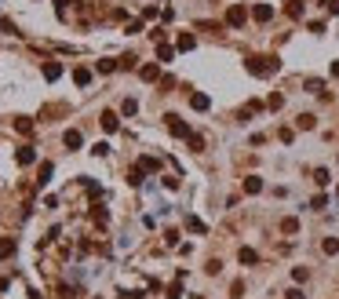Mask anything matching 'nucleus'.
Here are the masks:
<instances>
[{"label": "nucleus", "mask_w": 339, "mask_h": 299, "mask_svg": "<svg viewBox=\"0 0 339 299\" xmlns=\"http://www.w3.org/2000/svg\"><path fill=\"white\" fill-rule=\"evenodd\" d=\"M325 204H328V197H325V194H317V197L310 201V208H314V212H321V208H325Z\"/></svg>", "instance_id": "nucleus-34"}, {"label": "nucleus", "mask_w": 339, "mask_h": 299, "mask_svg": "<svg viewBox=\"0 0 339 299\" xmlns=\"http://www.w3.org/2000/svg\"><path fill=\"white\" fill-rule=\"evenodd\" d=\"M51 175H55V164H51V161H44V164H40V171H37V186H48V179H51Z\"/></svg>", "instance_id": "nucleus-12"}, {"label": "nucleus", "mask_w": 339, "mask_h": 299, "mask_svg": "<svg viewBox=\"0 0 339 299\" xmlns=\"http://www.w3.org/2000/svg\"><path fill=\"white\" fill-rule=\"evenodd\" d=\"M190 106L197 109V113H205V109L212 106V99L205 95V91H190Z\"/></svg>", "instance_id": "nucleus-8"}, {"label": "nucleus", "mask_w": 339, "mask_h": 299, "mask_svg": "<svg viewBox=\"0 0 339 299\" xmlns=\"http://www.w3.org/2000/svg\"><path fill=\"white\" fill-rule=\"evenodd\" d=\"M15 252H19V241H15V237H0V259H11Z\"/></svg>", "instance_id": "nucleus-10"}, {"label": "nucleus", "mask_w": 339, "mask_h": 299, "mask_svg": "<svg viewBox=\"0 0 339 299\" xmlns=\"http://www.w3.org/2000/svg\"><path fill=\"white\" fill-rule=\"evenodd\" d=\"M285 15H288V19H303V0H288Z\"/></svg>", "instance_id": "nucleus-18"}, {"label": "nucleus", "mask_w": 339, "mask_h": 299, "mask_svg": "<svg viewBox=\"0 0 339 299\" xmlns=\"http://www.w3.org/2000/svg\"><path fill=\"white\" fill-rule=\"evenodd\" d=\"M252 19L255 22H270L274 19V4H252Z\"/></svg>", "instance_id": "nucleus-7"}, {"label": "nucleus", "mask_w": 339, "mask_h": 299, "mask_svg": "<svg viewBox=\"0 0 339 299\" xmlns=\"http://www.w3.org/2000/svg\"><path fill=\"white\" fill-rule=\"evenodd\" d=\"M237 259H241V266H255V263H259V252H255V248H241Z\"/></svg>", "instance_id": "nucleus-13"}, {"label": "nucleus", "mask_w": 339, "mask_h": 299, "mask_svg": "<svg viewBox=\"0 0 339 299\" xmlns=\"http://www.w3.org/2000/svg\"><path fill=\"white\" fill-rule=\"evenodd\" d=\"M91 219H95L99 226H106V219H110V215H106V208H102V204H91Z\"/></svg>", "instance_id": "nucleus-26"}, {"label": "nucleus", "mask_w": 339, "mask_h": 299, "mask_svg": "<svg viewBox=\"0 0 339 299\" xmlns=\"http://www.w3.org/2000/svg\"><path fill=\"white\" fill-rule=\"evenodd\" d=\"M117 66H120V70H135V55H124V58L117 62Z\"/></svg>", "instance_id": "nucleus-36"}, {"label": "nucleus", "mask_w": 339, "mask_h": 299, "mask_svg": "<svg viewBox=\"0 0 339 299\" xmlns=\"http://www.w3.org/2000/svg\"><path fill=\"white\" fill-rule=\"evenodd\" d=\"M120 113H124V117H135V113H139V102H135V99H124V102H120Z\"/></svg>", "instance_id": "nucleus-30"}, {"label": "nucleus", "mask_w": 339, "mask_h": 299, "mask_svg": "<svg viewBox=\"0 0 339 299\" xmlns=\"http://www.w3.org/2000/svg\"><path fill=\"white\" fill-rule=\"evenodd\" d=\"M306 91H317V95H325V81L314 77V81H306Z\"/></svg>", "instance_id": "nucleus-31"}, {"label": "nucleus", "mask_w": 339, "mask_h": 299, "mask_svg": "<svg viewBox=\"0 0 339 299\" xmlns=\"http://www.w3.org/2000/svg\"><path fill=\"white\" fill-rule=\"evenodd\" d=\"M314 183H317V186H328V183H332L328 168H314Z\"/></svg>", "instance_id": "nucleus-29"}, {"label": "nucleus", "mask_w": 339, "mask_h": 299, "mask_svg": "<svg viewBox=\"0 0 339 299\" xmlns=\"http://www.w3.org/2000/svg\"><path fill=\"white\" fill-rule=\"evenodd\" d=\"M113 70H117L113 58H102V62H99V73H113Z\"/></svg>", "instance_id": "nucleus-33"}, {"label": "nucleus", "mask_w": 339, "mask_h": 299, "mask_svg": "<svg viewBox=\"0 0 339 299\" xmlns=\"http://www.w3.org/2000/svg\"><path fill=\"white\" fill-rule=\"evenodd\" d=\"M266 106H270V109H281V106H285V95H281V91H274V95L266 99Z\"/></svg>", "instance_id": "nucleus-32"}, {"label": "nucleus", "mask_w": 339, "mask_h": 299, "mask_svg": "<svg viewBox=\"0 0 339 299\" xmlns=\"http://www.w3.org/2000/svg\"><path fill=\"white\" fill-rule=\"evenodd\" d=\"M285 299H306V292H303V288H288Z\"/></svg>", "instance_id": "nucleus-37"}, {"label": "nucleus", "mask_w": 339, "mask_h": 299, "mask_svg": "<svg viewBox=\"0 0 339 299\" xmlns=\"http://www.w3.org/2000/svg\"><path fill=\"white\" fill-rule=\"evenodd\" d=\"M62 77V66L58 62H44V81H58Z\"/></svg>", "instance_id": "nucleus-15"}, {"label": "nucleus", "mask_w": 339, "mask_h": 299, "mask_svg": "<svg viewBox=\"0 0 339 299\" xmlns=\"http://www.w3.org/2000/svg\"><path fill=\"white\" fill-rule=\"evenodd\" d=\"M139 77H143L146 84H153V81H161V62H146V66L139 70Z\"/></svg>", "instance_id": "nucleus-6"}, {"label": "nucleus", "mask_w": 339, "mask_h": 299, "mask_svg": "<svg viewBox=\"0 0 339 299\" xmlns=\"http://www.w3.org/2000/svg\"><path fill=\"white\" fill-rule=\"evenodd\" d=\"M139 168L143 171H161V161L157 157H139Z\"/></svg>", "instance_id": "nucleus-21"}, {"label": "nucleus", "mask_w": 339, "mask_h": 299, "mask_svg": "<svg viewBox=\"0 0 339 299\" xmlns=\"http://www.w3.org/2000/svg\"><path fill=\"white\" fill-rule=\"evenodd\" d=\"M73 84H77V88H88V84H91V70H88V66H77V70H73Z\"/></svg>", "instance_id": "nucleus-11"}, {"label": "nucleus", "mask_w": 339, "mask_h": 299, "mask_svg": "<svg viewBox=\"0 0 339 299\" xmlns=\"http://www.w3.org/2000/svg\"><path fill=\"white\" fill-rule=\"evenodd\" d=\"M281 230H285V233H296V230H299V219H296V215H285V219H281Z\"/></svg>", "instance_id": "nucleus-28"}, {"label": "nucleus", "mask_w": 339, "mask_h": 299, "mask_svg": "<svg viewBox=\"0 0 339 299\" xmlns=\"http://www.w3.org/2000/svg\"><path fill=\"white\" fill-rule=\"evenodd\" d=\"M62 143H66V150H81V146H84V135L77 132V128H70V132L62 135Z\"/></svg>", "instance_id": "nucleus-9"}, {"label": "nucleus", "mask_w": 339, "mask_h": 299, "mask_svg": "<svg viewBox=\"0 0 339 299\" xmlns=\"http://www.w3.org/2000/svg\"><path fill=\"white\" fill-rule=\"evenodd\" d=\"M15 161H19L22 168H29V164H33V161H37V150H33V146H29V143H26V146H19V150H15Z\"/></svg>", "instance_id": "nucleus-5"}, {"label": "nucleus", "mask_w": 339, "mask_h": 299, "mask_svg": "<svg viewBox=\"0 0 339 299\" xmlns=\"http://www.w3.org/2000/svg\"><path fill=\"white\" fill-rule=\"evenodd\" d=\"M143 179H146V171H143V168L135 164V168L128 171V183H131V186H143Z\"/></svg>", "instance_id": "nucleus-27"}, {"label": "nucleus", "mask_w": 339, "mask_h": 299, "mask_svg": "<svg viewBox=\"0 0 339 299\" xmlns=\"http://www.w3.org/2000/svg\"><path fill=\"white\" fill-rule=\"evenodd\" d=\"M186 230H190V233H208V226H205L197 215H186Z\"/></svg>", "instance_id": "nucleus-20"}, {"label": "nucleus", "mask_w": 339, "mask_h": 299, "mask_svg": "<svg viewBox=\"0 0 339 299\" xmlns=\"http://www.w3.org/2000/svg\"><path fill=\"white\" fill-rule=\"evenodd\" d=\"M91 153H95V157H106V153H110V143H95V146H91Z\"/></svg>", "instance_id": "nucleus-35"}, {"label": "nucleus", "mask_w": 339, "mask_h": 299, "mask_svg": "<svg viewBox=\"0 0 339 299\" xmlns=\"http://www.w3.org/2000/svg\"><path fill=\"white\" fill-rule=\"evenodd\" d=\"M164 124H168V132H172L175 139H186L190 128H186V121H182L179 113H164Z\"/></svg>", "instance_id": "nucleus-3"}, {"label": "nucleus", "mask_w": 339, "mask_h": 299, "mask_svg": "<svg viewBox=\"0 0 339 299\" xmlns=\"http://www.w3.org/2000/svg\"><path fill=\"white\" fill-rule=\"evenodd\" d=\"M314 124H317V117H314V113H299V117H296V128H303V132H310Z\"/></svg>", "instance_id": "nucleus-19"}, {"label": "nucleus", "mask_w": 339, "mask_h": 299, "mask_svg": "<svg viewBox=\"0 0 339 299\" xmlns=\"http://www.w3.org/2000/svg\"><path fill=\"white\" fill-rule=\"evenodd\" d=\"M296 139V128H281V143H292Z\"/></svg>", "instance_id": "nucleus-39"}, {"label": "nucleus", "mask_w": 339, "mask_h": 299, "mask_svg": "<svg viewBox=\"0 0 339 299\" xmlns=\"http://www.w3.org/2000/svg\"><path fill=\"white\" fill-rule=\"evenodd\" d=\"M321 252H325V256H335V252H339V237H325V241H321Z\"/></svg>", "instance_id": "nucleus-24"}, {"label": "nucleus", "mask_w": 339, "mask_h": 299, "mask_svg": "<svg viewBox=\"0 0 339 299\" xmlns=\"http://www.w3.org/2000/svg\"><path fill=\"white\" fill-rule=\"evenodd\" d=\"M205 270H208V274H219V270H223V263H219V259H208Z\"/></svg>", "instance_id": "nucleus-38"}, {"label": "nucleus", "mask_w": 339, "mask_h": 299, "mask_svg": "<svg viewBox=\"0 0 339 299\" xmlns=\"http://www.w3.org/2000/svg\"><path fill=\"white\" fill-rule=\"evenodd\" d=\"M175 51H193V37H190V33H179V40H175Z\"/></svg>", "instance_id": "nucleus-22"}, {"label": "nucleus", "mask_w": 339, "mask_h": 299, "mask_svg": "<svg viewBox=\"0 0 339 299\" xmlns=\"http://www.w3.org/2000/svg\"><path fill=\"white\" fill-rule=\"evenodd\" d=\"M328 11H332V15H339V0H328Z\"/></svg>", "instance_id": "nucleus-40"}, {"label": "nucleus", "mask_w": 339, "mask_h": 299, "mask_svg": "<svg viewBox=\"0 0 339 299\" xmlns=\"http://www.w3.org/2000/svg\"><path fill=\"white\" fill-rule=\"evenodd\" d=\"M332 77H335V81H339V58L332 62Z\"/></svg>", "instance_id": "nucleus-41"}, {"label": "nucleus", "mask_w": 339, "mask_h": 299, "mask_svg": "<svg viewBox=\"0 0 339 299\" xmlns=\"http://www.w3.org/2000/svg\"><path fill=\"white\" fill-rule=\"evenodd\" d=\"M248 15H252V8H244V4L226 8V26H230V29H241L244 22H248Z\"/></svg>", "instance_id": "nucleus-2"}, {"label": "nucleus", "mask_w": 339, "mask_h": 299, "mask_svg": "<svg viewBox=\"0 0 339 299\" xmlns=\"http://www.w3.org/2000/svg\"><path fill=\"white\" fill-rule=\"evenodd\" d=\"M292 281H296V285H306V281H310V270H306V266H296V270H292Z\"/></svg>", "instance_id": "nucleus-25"}, {"label": "nucleus", "mask_w": 339, "mask_h": 299, "mask_svg": "<svg viewBox=\"0 0 339 299\" xmlns=\"http://www.w3.org/2000/svg\"><path fill=\"white\" fill-rule=\"evenodd\" d=\"M99 124H102V132H110V135H113V132L120 128V117L113 113V109H102V113H99Z\"/></svg>", "instance_id": "nucleus-4"}, {"label": "nucleus", "mask_w": 339, "mask_h": 299, "mask_svg": "<svg viewBox=\"0 0 339 299\" xmlns=\"http://www.w3.org/2000/svg\"><path fill=\"white\" fill-rule=\"evenodd\" d=\"M172 58H175V48L164 44V40H157V62H172Z\"/></svg>", "instance_id": "nucleus-14"}, {"label": "nucleus", "mask_w": 339, "mask_h": 299, "mask_svg": "<svg viewBox=\"0 0 339 299\" xmlns=\"http://www.w3.org/2000/svg\"><path fill=\"white\" fill-rule=\"evenodd\" d=\"M244 194H263V179H259V175H248V179H244Z\"/></svg>", "instance_id": "nucleus-17"}, {"label": "nucleus", "mask_w": 339, "mask_h": 299, "mask_svg": "<svg viewBox=\"0 0 339 299\" xmlns=\"http://www.w3.org/2000/svg\"><path fill=\"white\" fill-rule=\"evenodd\" d=\"M248 73L266 81V77L281 73V58H277V55H252V58H248Z\"/></svg>", "instance_id": "nucleus-1"}, {"label": "nucleus", "mask_w": 339, "mask_h": 299, "mask_svg": "<svg viewBox=\"0 0 339 299\" xmlns=\"http://www.w3.org/2000/svg\"><path fill=\"white\" fill-rule=\"evenodd\" d=\"M15 132H19V135H33V121H29V117H15Z\"/></svg>", "instance_id": "nucleus-16"}, {"label": "nucleus", "mask_w": 339, "mask_h": 299, "mask_svg": "<svg viewBox=\"0 0 339 299\" xmlns=\"http://www.w3.org/2000/svg\"><path fill=\"white\" fill-rule=\"evenodd\" d=\"M186 146H190L193 153H201V150H205V135H193V132H190V135H186Z\"/></svg>", "instance_id": "nucleus-23"}]
</instances>
